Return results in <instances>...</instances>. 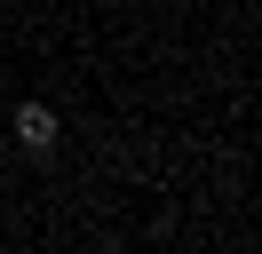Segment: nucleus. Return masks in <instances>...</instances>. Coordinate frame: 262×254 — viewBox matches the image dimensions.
<instances>
[{
  "label": "nucleus",
  "mask_w": 262,
  "mask_h": 254,
  "mask_svg": "<svg viewBox=\"0 0 262 254\" xmlns=\"http://www.w3.org/2000/svg\"><path fill=\"white\" fill-rule=\"evenodd\" d=\"M8 127H16V143H24L32 159H48V151H56V135H64L48 103H16V119H8Z\"/></svg>",
  "instance_id": "1"
}]
</instances>
